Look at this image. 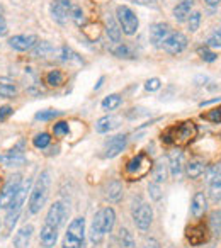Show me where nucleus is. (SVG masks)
<instances>
[{
  "label": "nucleus",
  "mask_w": 221,
  "mask_h": 248,
  "mask_svg": "<svg viewBox=\"0 0 221 248\" xmlns=\"http://www.w3.org/2000/svg\"><path fill=\"white\" fill-rule=\"evenodd\" d=\"M51 173L46 170L43 172L41 175L38 177L36 184L32 186L31 192H29V213L31 214H38L39 211L43 209V206L46 204L48 201V194H49V184H51Z\"/></svg>",
  "instance_id": "obj_1"
},
{
  "label": "nucleus",
  "mask_w": 221,
  "mask_h": 248,
  "mask_svg": "<svg viewBox=\"0 0 221 248\" xmlns=\"http://www.w3.org/2000/svg\"><path fill=\"white\" fill-rule=\"evenodd\" d=\"M196 136H197V126L192 121H186V123H180L177 126H172V128L167 129L162 135V141L174 143L177 146H186Z\"/></svg>",
  "instance_id": "obj_2"
},
{
  "label": "nucleus",
  "mask_w": 221,
  "mask_h": 248,
  "mask_svg": "<svg viewBox=\"0 0 221 248\" xmlns=\"http://www.w3.org/2000/svg\"><path fill=\"white\" fill-rule=\"evenodd\" d=\"M152 170V160L146 153H138L136 156H133L126 165V175L133 180H140Z\"/></svg>",
  "instance_id": "obj_3"
},
{
  "label": "nucleus",
  "mask_w": 221,
  "mask_h": 248,
  "mask_svg": "<svg viewBox=\"0 0 221 248\" xmlns=\"http://www.w3.org/2000/svg\"><path fill=\"white\" fill-rule=\"evenodd\" d=\"M116 17H118L119 28H121V31L125 32V34L133 36L138 31L140 21H138V17H136V14L129 7L119 5V7L116 9Z\"/></svg>",
  "instance_id": "obj_4"
},
{
  "label": "nucleus",
  "mask_w": 221,
  "mask_h": 248,
  "mask_svg": "<svg viewBox=\"0 0 221 248\" xmlns=\"http://www.w3.org/2000/svg\"><path fill=\"white\" fill-rule=\"evenodd\" d=\"M133 221H135V224L142 231L148 230L150 224H152V221H153L152 206L146 204V202H140L138 206L135 204V207H133Z\"/></svg>",
  "instance_id": "obj_5"
},
{
  "label": "nucleus",
  "mask_w": 221,
  "mask_h": 248,
  "mask_svg": "<svg viewBox=\"0 0 221 248\" xmlns=\"http://www.w3.org/2000/svg\"><path fill=\"white\" fill-rule=\"evenodd\" d=\"M21 184H22L21 175H14L7 180V184L4 186V189L0 190V207H2V209H7V207L12 204V201H14V197H16V194H17Z\"/></svg>",
  "instance_id": "obj_6"
},
{
  "label": "nucleus",
  "mask_w": 221,
  "mask_h": 248,
  "mask_svg": "<svg viewBox=\"0 0 221 248\" xmlns=\"http://www.w3.org/2000/svg\"><path fill=\"white\" fill-rule=\"evenodd\" d=\"M187 38L182 34V32H170L169 38L163 41L162 48L165 49L169 55H179V53H182L184 49L187 48Z\"/></svg>",
  "instance_id": "obj_7"
},
{
  "label": "nucleus",
  "mask_w": 221,
  "mask_h": 248,
  "mask_svg": "<svg viewBox=\"0 0 221 248\" xmlns=\"http://www.w3.org/2000/svg\"><path fill=\"white\" fill-rule=\"evenodd\" d=\"M70 11H72V4L70 0H53L49 5V12L51 17L55 19L58 24H65L70 17Z\"/></svg>",
  "instance_id": "obj_8"
},
{
  "label": "nucleus",
  "mask_w": 221,
  "mask_h": 248,
  "mask_svg": "<svg viewBox=\"0 0 221 248\" xmlns=\"http://www.w3.org/2000/svg\"><path fill=\"white\" fill-rule=\"evenodd\" d=\"M128 145V135L112 136L109 141L104 145V158H114L118 156Z\"/></svg>",
  "instance_id": "obj_9"
},
{
  "label": "nucleus",
  "mask_w": 221,
  "mask_h": 248,
  "mask_svg": "<svg viewBox=\"0 0 221 248\" xmlns=\"http://www.w3.org/2000/svg\"><path fill=\"white\" fill-rule=\"evenodd\" d=\"M0 163L5 167H21L26 163V155L24 150H22V143L16 148L9 150V152L2 153L0 155Z\"/></svg>",
  "instance_id": "obj_10"
},
{
  "label": "nucleus",
  "mask_w": 221,
  "mask_h": 248,
  "mask_svg": "<svg viewBox=\"0 0 221 248\" xmlns=\"http://www.w3.org/2000/svg\"><path fill=\"white\" fill-rule=\"evenodd\" d=\"M66 214H68V211H66L65 204L58 201L49 207L48 214H46V223L60 230V226H63V223L66 221Z\"/></svg>",
  "instance_id": "obj_11"
},
{
  "label": "nucleus",
  "mask_w": 221,
  "mask_h": 248,
  "mask_svg": "<svg viewBox=\"0 0 221 248\" xmlns=\"http://www.w3.org/2000/svg\"><path fill=\"white\" fill-rule=\"evenodd\" d=\"M38 43V36L34 34H17L9 39V46L16 51H29Z\"/></svg>",
  "instance_id": "obj_12"
},
{
  "label": "nucleus",
  "mask_w": 221,
  "mask_h": 248,
  "mask_svg": "<svg viewBox=\"0 0 221 248\" xmlns=\"http://www.w3.org/2000/svg\"><path fill=\"white\" fill-rule=\"evenodd\" d=\"M170 26L165 24V22H157V24L150 26V41L153 43V46L160 48L163 45L167 38L170 36Z\"/></svg>",
  "instance_id": "obj_13"
},
{
  "label": "nucleus",
  "mask_w": 221,
  "mask_h": 248,
  "mask_svg": "<svg viewBox=\"0 0 221 248\" xmlns=\"http://www.w3.org/2000/svg\"><path fill=\"white\" fill-rule=\"evenodd\" d=\"M104 234H106V226H104V216H102V211L94 216L92 221V226H90V241L94 245H99L102 241Z\"/></svg>",
  "instance_id": "obj_14"
},
{
  "label": "nucleus",
  "mask_w": 221,
  "mask_h": 248,
  "mask_svg": "<svg viewBox=\"0 0 221 248\" xmlns=\"http://www.w3.org/2000/svg\"><path fill=\"white\" fill-rule=\"evenodd\" d=\"M39 240L45 248H53L58 240V228L45 223V226L41 228V233H39Z\"/></svg>",
  "instance_id": "obj_15"
},
{
  "label": "nucleus",
  "mask_w": 221,
  "mask_h": 248,
  "mask_svg": "<svg viewBox=\"0 0 221 248\" xmlns=\"http://www.w3.org/2000/svg\"><path fill=\"white\" fill-rule=\"evenodd\" d=\"M186 236H187V241H189L190 245L197 247V245H203L204 241L207 240V230L203 226V224H197V226H190V228H187Z\"/></svg>",
  "instance_id": "obj_16"
},
{
  "label": "nucleus",
  "mask_w": 221,
  "mask_h": 248,
  "mask_svg": "<svg viewBox=\"0 0 221 248\" xmlns=\"http://www.w3.org/2000/svg\"><path fill=\"white\" fill-rule=\"evenodd\" d=\"M169 167H170V173H172L175 179H179L182 175V169H184V155L180 150H174L169 155Z\"/></svg>",
  "instance_id": "obj_17"
},
{
  "label": "nucleus",
  "mask_w": 221,
  "mask_h": 248,
  "mask_svg": "<svg viewBox=\"0 0 221 248\" xmlns=\"http://www.w3.org/2000/svg\"><path fill=\"white\" fill-rule=\"evenodd\" d=\"M207 211V199L206 196H204L203 192H196L192 197V204H190V213H192V216L196 217H201L204 216V213Z\"/></svg>",
  "instance_id": "obj_18"
},
{
  "label": "nucleus",
  "mask_w": 221,
  "mask_h": 248,
  "mask_svg": "<svg viewBox=\"0 0 221 248\" xmlns=\"http://www.w3.org/2000/svg\"><path fill=\"white\" fill-rule=\"evenodd\" d=\"M32 231H34V228H32L31 224H26V226H22L21 230L14 234V247L16 248H26V247H28L29 241H31Z\"/></svg>",
  "instance_id": "obj_19"
},
{
  "label": "nucleus",
  "mask_w": 221,
  "mask_h": 248,
  "mask_svg": "<svg viewBox=\"0 0 221 248\" xmlns=\"http://www.w3.org/2000/svg\"><path fill=\"white\" fill-rule=\"evenodd\" d=\"M119 126V119L114 116H104L100 117L99 121L95 123V131L100 133V135H104V133H109L112 131V129H116Z\"/></svg>",
  "instance_id": "obj_20"
},
{
  "label": "nucleus",
  "mask_w": 221,
  "mask_h": 248,
  "mask_svg": "<svg viewBox=\"0 0 221 248\" xmlns=\"http://www.w3.org/2000/svg\"><path fill=\"white\" fill-rule=\"evenodd\" d=\"M194 2L192 0H182L179 4L174 7V17H175L177 22H184L187 17L190 16V11H192Z\"/></svg>",
  "instance_id": "obj_21"
},
{
  "label": "nucleus",
  "mask_w": 221,
  "mask_h": 248,
  "mask_svg": "<svg viewBox=\"0 0 221 248\" xmlns=\"http://www.w3.org/2000/svg\"><path fill=\"white\" fill-rule=\"evenodd\" d=\"M209 196L213 201H221V165L214 170L209 180Z\"/></svg>",
  "instance_id": "obj_22"
},
{
  "label": "nucleus",
  "mask_w": 221,
  "mask_h": 248,
  "mask_svg": "<svg viewBox=\"0 0 221 248\" xmlns=\"http://www.w3.org/2000/svg\"><path fill=\"white\" fill-rule=\"evenodd\" d=\"M66 233L79 238V240H83V236H85V219H83V217H75V219L68 224Z\"/></svg>",
  "instance_id": "obj_23"
},
{
  "label": "nucleus",
  "mask_w": 221,
  "mask_h": 248,
  "mask_svg": "<svg viewBox=\"0 0 221 248\" xmlns=\"http://www.w3.org/2000/svg\"><path fill=\"white\" fill-rule=\"evenodd\" d=\"M17 95V87L12 82L11 78H5L2 77L0 78V97H5V99H11V97Z\"/></svg>",
  "instance_id": "obj_24"
},
{
  "label": "nucleus",
  "mask_w": 221,
  "mask_h": 248,
  "mask_svg": "<svg viewBox=\"0 0 221 248\" xmlns=\"http://www.w3.org/2000/svg\"><path fill=\"white\" fill-rule=\"evenodd\" d=\"M106 197L110 201V202H118V201H121V197H123L121 182H118V180L109 182V186H107V189H106Z\"/></svg>",
  "instance_id": "obj_25"
},
{
  "label": "nucleus",
  "mask_w": 221,
  "mask_h": 248,
  "mask_svg": "<svg viewBox=\"0 0 221 248\" xmlns=\"http://www.w3.org/2000/svg\"><path fill=\"white\" fill-rule=\"evenodd\" d=\"M106 24H107V36H109L110 41H112V43L121 41V28H119V24L116 22V19L114 17H107Z\"/></svg>",
  "instance_id": "obj_26"
},
{
  "label": "nucleus",
  "mask_w": 221,
  "mask_h": 248,
  "mask_svg": "<svg viewBox=\"0 0 221 248\" xmlns=\"http://www.w3.org/2000/svg\"><path fill=\"white\" fill-rule=\"evenodd\" d=\"M204 170H206V165L203 162H199V160H192V162H189L186 165V172L190 179H199L204 173Z\"/></svg>",
  "instance_id": "obj_27"
},
{
  "label": "nucleus",
  "mask_w": 221,
  "mask_h": 248,
  "mask_svg": "<svg viewBox=\"0 0 221 248\" xmlns=\"http://www.w3.org/2000/svg\"><path fill=\"white\" fill-rule=\"evenodd\" d=\"M121 102H123V99H121L119 93H110V95H107L106 99L102 100L100 106H102L104 110H114L121 106Z\"/></svg>",
  "instance_id": "obj_28"
},
{
  "label": "nucleus",
  "mask_w": 221,
  "mask_h": 248,
  "mask_svg": "<svg viewBox=\"0 0 221 248\" xmlns=\"http://www.w3.org/2000/svg\"><path fill=\"white\" fill-rule=\"evenodd\" d=\"M102 211V216H104V226H106V233H110L112 228H114L116 223V213L112 207H104Z\"/></svg>",
  "instance_id": "obj_29"
},
{
  "label": "nucleus",
  "mask_w": 221,
  "mask_h": 248,
  "mask_svg": "<svg viewBox=\"0 0 221 248\" xmlns=\"http://www.w3.org/2000/svg\"><path fill=\"white\" fill-rule=\"evenodd\" d=\"M119 248H136L135 238L126 228L119 230Z\"/></svg>",
  "instance_id": "obj_30"
},
{
  "label": "nucleus",
  "mask_w": 221,
  "mask_h": 248,
  "mask_svg": "<svg viewBox=\"0 0 221 248\" xmlns=\"http://www.w3.org/2000/svg\"><path fill=\"white\" fill-rule=\"evenodd\" d=\"M32 49H34V51H32V55H34L36 58H45V56H48V55H51V53H53V46L49 45L48 41L36 43V46Z\"/></svg>",
  "instance_id": "obj_31"
},
{
  "label": "nucleus",
  "mask_w": 221,
  "mask_h": 248,
  "mask_svg": "<svg viewBox=\"0 0 221 248\" xmlns=\"http://www.w3.org/2000/svg\"><path fill=\"white\" fill-rule=\"evenodd\" d=\"M153 182L155 184H162L167 180V167L163 162H158L155 167H153Z\"/></svg>",
  "instance_id": "obj_32"
},
{
  "label": "nucleus",
  "mask_w": 221,
  "mask_h": 248,
  "mask_svg": "<svg viewBox=\"0 0 221 248\" xmlns=\"http://www.w3.org/2000/svg\"><path fill=\"white\" fill-rule=\"evenodd\" d=\"M45 80L49 87H60L63 83V80H65V77H63V73L60 70H51V72L46 73Z\"/></svg>",
  "instance_id": "obj_33"
},
{
  "label": "nucleus",
  "mask_w": 221,
  "mask_h": 248,
  "mask_svg": "<svg viewBox=\"0 0 221 248\" xmlns=\"http://www.w3.org/2000/svg\"><path fill=\"white\" fill-rule=\"evenodd\" d=\"M49 143H51V136H49L48 133H39V135H36L34 138H32V145H34L38 150L48 148Z\"/></svg>",
  "instance_id": "obj_34"
},
{
  "label": "nucleus",
  "mask_w": 221,
  "mask_h": 248,
  "mask_svg": "<svg viewBox=\"0 0 221 248\" xmlns=\"http://www.w3.org/2000/svg\"><path fill=\"white\" fill-rule=\"evenodd\" d=\"M209 228L214 234H221V211H214V213H211Z\"/></svg>",
  "instance_id": "obj_35"
},
{
  "label": "nucleus",
  "mask_w": 221,
  "mask_h": 248,
  "mask_svg": "<svg viewBox=\"0 0 221 248\" xmlns=\"http://www.w3.org/2000/svg\"><path fill=\"white\" fill-rule=\"evenodd\" d=\"M112 55L118 56V58H135L131 48H129V46H126V45H121V43H119L116 48H112Z\"/></svg>",
  "instance_id": "obj_36"
},
{
  "label": "nucleus",
  "mask_w": 221,
  "mask_h": 248,
  "mask_svg": "<svg viewBox=\"0 0 221 248\" xmlns=\"http://www.w3.org/2000/svg\"><path fill=\"white\" fill-rule=\"evenodd\" d=\"M62 60L63 62H77V63H83L82 58H80L79 55H77L75 51H73L72 48H68V46H63L62 48Z\"/></svg>",
  "instance_id": "obj_37"
},
{
  "label": "nucleus",
  "mask_w": 221,
  "mask_h": 248,
  "mask_svg": "<svg viewBox=\"0 0 221 248\" xmlns=\"http://www.w3.org/2000/svg\"><path fill=\"white\" fill-rule=\"evenodd\" d=\"M201 117L206 121H209V123H221V106L220 107H214V109L207 110V112L201 114Z\"/></svg>",
  "instance_id": "obj_38"
},
{
  "label": "nucleus",
  "mask_w": 221,
  "mask_h": 248,
  "mask_svg": "<svg viewBox=\"0 0 221 248\" xmlns=\"http://www.w3.org/2000/svg\"><path fill=\"white\" fill-rule=\"evenodd\" d=\"M70 17L73 19V22H75L79 28H82V26H85V16H83V11L80 7H72V11H70Z\"/></svg>",
  "instance_id": "obj_39"
},
{
  "label": "nucleus",
  "mask_w": 221,
  "mask_h": 248,
  "mask_svg": "<svg viewBox=\"0 0 221 248\" xmlns=\"http://www.w3.org/2000/svg\"><path fill=\"white\" fill-rule=\"evenodd\" d=\"M83 247V240H79V238L72 236V234L66 233L65 238H63V248H82Z\"/></svg>",
  "instance_id": "obj_40"
},
{
  "label": "nucleus",
  "mask_w": 221,
  "mask_h": 248,
  "mask_svg": "<svg viewBox=\"0 0 221 248\" xmlns=\"http://www.w3.org/2000/svg\"><path fill=\"white\" fill-rule=\"evenodd\" d=\"M197 55L201 56V58L204 60V62H207V63H213V62H216V58H218V55L214 51H211L207 46H204V48H199L197 49Z\"/></svg>",
  "instance_id": "obj_41"
},
{
  "label": "nucleus",
  "mask_w": 221,
  "mask_h": 248,
  "mask_svg": "<svg viewBox=\"0 0 221 248\" xmlns=\"http://www.w3.org/2000/svg\"><path fill=\"white\" fill-rule=\"evenodd\" d=\"M187 22H189V31L196 32L201 24V12H190V16L187 17Z\"/></svg>",
  "instance_id": "obj_42"
},
{
  "label": "nucleus",
  "mask_w": 221,
  "mask_h": 248,
  "mask_svg": "<svg viewBox=\"0 0 221 248\" xmlns=\"http://www.w3.org/2000/svg\"><path fill=\"white\" fill-rule=\"evenodd\" d=\"M60 110H53V109H46V110H41V112L36 114V119L38 121H49V119H55V117L60 116Z\"/></svg>",
  "instance_id": "obj_43"
},
{
  "label": "nucleus",
  "mask_w": 221,
  "mask_h": 248,
  "mask_svg": "<svg viewBox=\"0 0 221 248\" xmlns=\"http://www.w3.org/2000/svg\"><path fill=\"white\" fill-rule=\"evenodd\" d=\"M207 48H221V31H214L206 41Z\"/></svg>",
  "instance_id": "obj_44"
},
{
  "label": "nucleus",
  "mask_w": 221,
  "mask_h": 248,
  "mask_svg": "<svg viewBox=\"0 0 221 248\" xmlns=\"http://www.w3.org/2000/svg\"><path fill=\"white\" fill-rule=\"evenodd\" d=\"M70 131V126L68 123H65V121H62V123H56L55 126H53V133H55V136H66Z\"/></svg>",
  "instance_id": "obj_45"
},
{
  "label": "nucleus",
  "mask_w": 221,
  "mask_h": 248,
  "mask_svg": "<svg viewBox=\"0 0 221 248\" xmlns=\"http://www.w3.org/2000/svg\"><path fill=\"white\" fill-rule=\"evenodd\" d=\"M148 192H150V197H152L153 201H160V199H162V190H160V184L152 182L148 186Z\"/></svg>",
  "instance_id": "obj_46"
},
{
  "label": "nucleus",
  "mask_w": 221,
  "mask_h": 248,
  "mask_svg": "<svg viewBox=\"0 0 221 248\" xmlns=\"http://www.w3.org/2000/svg\"><path fill=\"white\" fill-rule=\"evenodd\" d=\"M160 87H162V82H160V78H157V77L146 80V83H145V89L148 90V92H157Z\"/></svg>",
  "instance_id": "obj_47"
},
{
  "label": "nucleus",
  "mask_w": 221,
  "mask_h": 248,
  "mask_svg": "<svg viewBox=\"0 0 221 248\" xmlns=\"http://www.w3.org/2000/svg\"><path fill=\"white\" fill-rule=\"evenodd\" d=\"M7 32H9L7 22H5V17H4V11L0 7V36H5Z\"/></svg>",
  "instance_id": "obj_48"
},
{
  "label": "nucleus",
  "mask_w": 221,
  "mask_h": 248,
  "mask_svg": "<svg viewBox=\"0 0 221 248\" xmlns=\"http://www.w3.org/2000/svg\"><path fill=\"white\" fill-rule=\"evenodd\" d=\"M12 112H14V110H12L11 106H2L0 107V121H5Z\"/></svg>",
  "instance_id": "obj_49"
},
{
  "label": "nucleus",
  "mask_w": 221,
  "mask_h": 248,
  "mask_svg": "<svg viewBox=\"0 0 221 248\" xmlns=\"http://www.w3.org/2000/svg\"><path fill=\"white\" fill-rule=\"evenodd\" d=\"M145 248H158V243L155 240H146Z\"/></svg>",
  "instance_id": "obj_50"
},
{
  "label": "nucleus",
  "mask_w": 221,
  "mask_h": 248,
  "mask_svg": "<svg viewBox=\"0 0 221 248\" xmlns=\"http://www.w3.org/2000/svg\"><path fill=\"white\" fill-rule=\"evenodd\" d=\"M129 2H135V4H140V5H150L153 0H129Z\"/></svg>",
  "instance_id": "obj_51"
},
{
  "label": "nucleus",
  "mask_w": 221,
  "mask_h": 248,
  "mask_svg": "<svg viewBox=\"0 0 221 248\" xmlns=\"http://www.w3.org/2000/svg\"><path fill=\"white\" fill-rule=\"evenodd\" d=\"M204 2H206V4L209 5V7H216V5L220 4L221 0H204Z\"/></svg>",
  "instance_id": "obj_52"
},
{
  "label": "nucleus",
  "mask_w": 221,
  "mask_h": 248,
  "mask_svg": "<svg viewBox=\"0 0 221 248\" xmlns=\"http://www.w3.org/2000/svg\"><path fill=\"white\" fill-rule=\"evenodd\" d=\"M82 248H83V247H82Z\"/></svg>",
  "instance_id": "obj_53"
}]
</instances>
